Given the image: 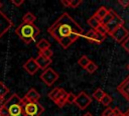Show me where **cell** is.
<instances>
[{
	"instance_id": "27",
	"label": "cell",
	"mask_w": 129,
	"mask_h": 116,
	"mask_svg": "<svg viewBox=\"0 0 129 116\" xmlns=\"http://www.w3.org/2000/svg\"><path fill=\"white\" fill-rule=\"evenodd\" d=\"M80 4H82V0H69V7L77 8Z\"/></svg>"
},
{
	"instance_id": "8",
	"label": "cell",
	"mask_w": 129,
	"mask_h": 116,
	"mask_svg": "<svg viewBox=\"0 0 129 116\" xmlns=\"http://www.w3.org/2000/svg\"><path fill=\"white\" fill-rule=\"evenodd\" d=\"M122 25H124V20L116 13L115 15H114V17L106 24V25H104L105 26V28H106V30H107V34H111L115 29H117L118 27H120V26H122Z\"/></svg>"
},
{
	"instance_id": "7",
	"label": "cell",
	"mask_w": 129,
	"mask_h": 116,
	"mask_svg": "<svg viewBox=\"0 0 129 116\" xmlns=\"http://www.w3.org/2000/svg\"><path fill=\"white\" fill-rule=\"evenodd\" d=\"M92 103V98L84 91L80 92L78 95H76V100H75V103L78 108H80L81 110H84L86 109L90 104Z\"/></svg>"
},
{
	"instance_id": "19",
	"label": "cell",
	"mask_w": 129,
	"mask_h": 116,
	"mask_svg": "<svg viewBox=\"0 0 129 116\" xmlns=\"http://www.w3.org/2000/svg\"><path fill=\"white\" fill-rule=\"evenodd\" d=\"M107 12H108V9L106 8V7H104V6H101L97 11H96V13L93 15L95 18H97L98 20H102L103 18H104V16L107 14Z\"/></svg>"
},
{
	"instance_id": "38",
	"label": "cell",
	"mask_w": 129,
	"mask_h": 116,
	"mask_svg": "<svg viewBox=\"0 0 129 116\" xmlns=\"http://www.w3.org/2000/svg\"><path fill=\"white\" fill-rule=\"evenodd\" d=\"M1 7H2V2L0 1V9H1Z\"/></svg>"
},
{
	"instance_id": "26",
	"label": "cell",
	"mask_w": 129,
	"mask_h": 116,
	"mask_svg": "<svg viewBox=\"0 0 129 116\" xmlns=\"http://www.w3.org/2000/svg\"><path fill=\"white\" fill-rule=\"evenodd\" d=\"M40 54H42L44 57L46 59H51V56L53 55V51L50 49V48H47V49H44L42 51H39Z\"/></svg>"
},
{
	"instance_id": "36",
	"label": "cell",
	"mask_w": 129,
	"mask_h": 116,
	"mask_svg": "<svg viewBox=\"0 0 129 116\" xmlns=\"http://www.w3.org/2000/svg\"><path fill=\"white\" fill-rule=\"evenodd\" d=\"M83 116H93V115H92L91 113H86V114H84Z\"/></svg>"
},
{
	"instance_id": "9",
	"label": "cell",
	"mask_w": 129,
	"mask_h": 116,
	"mask_svg": "<svg viewBox=\"0 0 129 116\" xmlns=\"http://www.w3.org/2000/svg\"><path fill=\"white\" fill-rule=\"evenodd\" d=\"M107 35H103L100 32H98L97 30L91 29L89 31H87L85 33V38L90 41V42H95V43H101L106 39Z\"/></svg>"
},
{
	"instance_id": "32",
	"label": "cell",
	"mask_w": 129,
	"mask_h": 116,
	"mask_svg": "<svg viewBox=\"0 0 129 116\" xmlns=\"http://www.w3.org/2000/svg\"><path fill=\"white\" fill-rule=\"evenodd\" d=\"M13 5H15L16 7H19V6H21L23 3H24V0H11L10 1Z\"/></svg>"
},
{
	"instance_id": "39",
	"label": "cell",
	"mask_w": 129,
	"mask_h": 116,
	"mask_svg": "<svg viewBox=\"0 0 129 116\" xmlns=\"http://www.w3.org/2000/svg\"><path fill=\"white\" fill-rule=\"evenodd\" d=\"M127 69H128V70H129V64H128V65H127Z\"/></svg>"
},
{
	"instance_id": "11",
	"label": "cell",
	"mask_w": 129,
	"mask_h": 116,
	"mask_svg": "<svg viewBox=\"0 0 129 116\" xmlns=\"http://www.w3.org/2000/svg\"><path fill=\"white\" fill-rule=\"evenodd\" d=\"M13 22L3 13L0 12V38L11 28Z\"/></svg>"
},
{
	"instance_id": "40",
	"label": "cell",
	"mask_w": 129,
	"mask_h": 116,
	"mask_svg": "<svg viewBox=\"0 0 129 116\" xmlns=\"http://www.w3.org/2000/svg\"><path fill=\"white\" fill-rule=\"evenodd\" d=\"M101 116H102V115H101Z\"/></svg>"
},
{
	"instance_id": "33",
	"label": "cell",
	"mask_w": 129,
	"mask_h": 116,
	"mask_svg": "<svg viewBox=\"0 0 129 116\" xmlns=\"http://www.w3.org/2000/svg\"><path fill=\"white\" fill-rule=\"evenodd\" d=\"M118 3L123 7V8H127L129 6V0H119Z\"/></svg>"
},
{
	"instance_id": "3",
	"label": "cell",
	"mask_w": 129,
	"mask_h": 116,
	"mask_svg": "<svg viewBox=\"0 0 129 116\" xmlns=\"http://www.w3.org/2000/svg\"><path fill=\"white\" fill-rule=\"evenodd\" d=\"M15 33L18 35V37L26 44H29L30 42L34 41L36 36L40 33L39 28L34 24H27V23H21L19 26L16 27Z\"/></svg>"
},
{
	"instance_id": "10",
	"label": "cell",
	"mask_w": 129,
	"mask_h": 116,
	"mask_svg": "<svg viewBox=\"0 0 129 116\" xmlns=\"http://www.w3.org/2000/svg\"><path fill=\"white\" fill-rule=\"evenodd\" d=\"M128 35H129V32H128V30L124 27V25L118 27L117 29H115V30L110 34V36L113 37V39H114L115 41L119 42V43H122V42L126 39V37H127Z\"/></svg>"
},
{
	"instance_id": "30",
	"label": "cell",
	"mask_w": 129,
	"mask_h": 116,
	"mask_svg": "<svg viewBox=\"0 0 129 116\" xmlns=\"http://www.w3.org/2000/svg\"><path fill=\"white\" fill-rule=\"evenodd\" d=\"M102 116H114V114H113V109L110 108V107H107V108L103 111Z\"/></svg>"
},
{
	"instance_id": "37",
	"label": "cell",
	"mask_w": 129,
	"mask_h": 116,
	"mask_svg": "<svg viewBox=\"0 0 129 116\" xmlns=\"http://www.w3.org/2000/svg\"><path fill=\"white\" fill-rule=\"evenodd\" d=\"M114 116H123V113H121V114H118V115H114Z\"/></svg>"
},
{
	"instance_id": "35",
	"label": "cell",
	"mask_w": 129,
	"mask_h": 116,
	"mask_svg": "<svg viewBox=\"0 0 129 116\" xmlns=\"http://www.w3.org/2000/svg\"><path fill=\"white\" fill-rule=\"evenodd\" d=\"M123 116H129V109H128L125 113H123Z\"/></svg>"
},
{
	"instance_id": "24",
	"label": "cell",
	"mask_w": 129,
	"mask_h": 116,
	"mask_svg": "<svg viewBox=\"0 0 129 116\" xmlns=\"http://www.w3.org/2000/svg\"><path fill=\"white\" fill-rule=\"evenodd\" d=\"M97 69H98V66L94 63V62H90L89 63V65L85 68V70L88 72V73H90V74H93V73H95L96 71H97Z\"/></svg>"
},
{
	"instance_id": "4",
	"label": "cell",
	"mask_w": 129,
	"mask_h": 116,
	"mask_svg": "<svg viewBox=\"0 0 129 116\" xmlns=\"http://www.w3.org/2000/svg\"><path fill=\"white\" fill-rule=\"evenodd\" d=\"M23 102V113L24 116H40L44 112V107L38 102Z\"/></svg>"
},
{
	"instance_id": "34",
	"label": "cell",
	"mask_w": 129,
	"mask_h": 116,
	"mask_svg": "<svg viewBox=\"0 0 129 116\" xmlns=\"http://www.w3.org/2000/svg\"><path fill=\"white\" fill-rule=\"evenodd\" d=\"M60 2H61V4H62L63 6H66V7H69V0H61Z\"/></svg>"
},
{
	"instance_id": "25",
	"label": "cell",
	"mask_w": 129,
	"mask_h": 116,
	"mask_svg": "<svg viewBox=\"0 0 129 116\" xmlns=\"http://www.w3.org/2000/svg\"><path fill=\"white\" fill-rule=\"evenodd\" d=\"M111 102H112V97H111L110 95H108V94H105L104 97H103V98L101 99V101H100V103H101L103 106H106V107H108Z\"/></svg>"
},
{
	"instance_id": "1",
	"label": "cell",
	"mask_w": 129,
	"mask_h": 116,
	"mask_svg": "<svg viewBox=\"0 0 129 116\" xmlns=\"http://www.w3.org/2000/svg\"><path fill=\"white\" fill-rule=\"evenodd\" d=\"M47 32L64 49L84 35V29L67 12L62 13L47 28Z\"/></svg>"
},
{
	"instance_id": "2",
	"label": "cell",
	"mask_w": 129,
	"mask_h": 116,
	"mask_svg": "<svg viewBox=\"0 0 129 116\" xmlns=\"http://www.w3.org/2000/svg\"><path fill=\"white\" fill-rule=\"evenodd\" d=\"M0 116H24L22 98L12 94L0 105Z\"/></svg>"
},
{
	"instance_id": "28",
	"label": "cell",
	"mask_w": 129,
	"mask_h": 116,
	"mask_svg": "<svg viewBox=\"0 0 129 116\" xmlns=\"http://www.w3.org/2000/svg\"><path fill=\"white\" fill-rule=\"evenodd\" d=\"M75 100H76V95L74 93H68V96H67V103L68 104H73L75 103Z\"/></svg>"
},
{
	"instance_id": "15",
	"label": "cell",
	"mask_w": 129,
	"mask_h": 116,
	"mask_svg": "<svg viewBox=\"0 0 129 116\" xmlns=\"http://www.w3.org/2000/svg\"><path fill=\"white\" fill-rule=\"evenodd\" d=\"M118 92L123 95L127 100L129 99V78H127L125 81H123L118 87H117Z\"/></svg>"
},
{
	"instance_id": "6",
	"label": "cell",
	"mask_w": 129,
	"mask_h": 116,
	"mask_svg": "<svg viewBox=\"0 0 129 116\" xmlns=\"http://www.w3.org/2000/svg\"><path fill=\"white\" fill-rule=\"evenodd\" d=\"M59 75L51 68L45 69L41 75H40V80L46 85V86H52L57 80H58Z\"/></svg>"
},
{
	"instance_id": "18",
	"label": "cell",
	"mask_w": 129,
	"mask_h": 116,
	"mask_svg": "<svg viewBox=\"0 0 129 116\" xmlns=\"http://www.w3.org/2000/svg\"><path fill=\"white\" fill-rule=\"evenodd\" d=\"M8 93H9L8 87L3 82H0V105L4 102V98Z\"/></svg>"
},
{
	"instance_id": "5",
	"label": "cell",
	"mask_w": 129,
	"mask_h": 116,
	"mask_svg": "<svg viewBox=\"0 0 129 116\" xmlns=\"http://www.w3.org/2000/svg\"><path fill=\"white\" fill-rule=\"evenodd\" d=\"M67 96L68 92H66L62 88H54L48 93V98L53 101L57 107L61 108L67 104Z\"/></svg>"
},
{
	"instance_id": "29",
	"label": "cell",
	"mask_w": 129,
	"mask_h": 116,
	"mask_svg": "<svg viewBox=\"0 0 129 116\" xmlns=\"http://www.w3.org/2000/svg\"><path fill=\"white\" fill-rule=\"evenodd\" d=\"M121 45H122V47L129 53V35L126 37V39L121 43Z\"/></svg>"
},
{
	"instance_id": "17",
	"label": "cell",
	"mask_w": 129,
	"mask_h": 116,
	"mask_svg": "<svg viewBox=\"0 0 129 116\" xmlns=\"http://www.w3.org/2000/svg\"><path fill=\"white\" fill-rule=\"evenodd\" d=\"M36 20V16L32 12H26L23 17H22V23H27V24H33L34 21Z\"/></svg>"
},
{
	"instance_id": "21",
	"label": "cell",
	"mask_w": 129,
	"mask_h": 116,
	"mask_svg": "<svg viewBox=\"0 0 129 116\" xmlns=\"http://www.w3.org/2000/svg\"><path fill=\"white\" fill-rule=\"evenodd\" d=\"M105 94H106V93H105L102 89L98 88L97 90H95V91L93 92V94H92V97H91V98H94L96 101L100 102V101H101V99L104 97V95H105Z\"/></svg>"
},
{
	"instance_id": "12",
	"label": "cell",
	"mask_w": 129,
	"mask_h": 116,
	"mask_svg": "<svg viewBox=\"0 0 129 116\" xmlns=\"http://www.w3.org/2000/svg\"><path fill=\"white\" fill-rule=\"evenodd\" d=\"M23 69H24L29 75H31V76H33V75L39 70V68H38V66H37V64L35 63V60H34L33 57L28 59V60L24 63Z\"/></svg>"
},
{
	"instance_id": "23",
	"label": "cell",
	"mask_w": 129,
	"mask_h": 116,
	"mask_svg": "<svg viewBox=\"0 0 129 116\" xmlns=\"http://www.w3.org/2000/svg\"><path fill=\"white\" fill-rule=\"evenodd\" d=\"M91 62V60L87 56V55H82L80 59H79V61H78V64H79V66L81 67V68H83V69H85L88 65H89V63Z\"/></svg>"
},
{
	"instance_id": "13",
	"label": "cell",
	"mask_w": 129,
	"mask_h": 116,
	"mask_svg": "<svg viewBox=\"0 0 129 116\" xmlns=\"http://www.w3.org/2000/svg\"><path fill=\"white\" fill-rule=\"evenodd\" d=\"M22 99L26 102H38L40 99V94L34 88H30Z\"/></svg>"
},
{
	"instance_id": "31",
	"label": "cell",
	"mask_w": 129,
	"mask_h": 116,
	"mask_svg": "<svg viewBox=\"0 0 129 116\" xmlns=\"http://www.w3.org/2000/svg\"><path fill=\"white\" fill-rule=\"evenodd\" d=\"M95 30H97L98 32H100V33L103 34V35H107V30H106V28H105V26H104L103 24H100V25L98 26V28L95 29Z\"/></svg>"
},
{
	"instance_id": "14",
	"label": "cell",
	"mask_w": 129,
	"mask_h": 116,
	"mask_svg": "<svg viewBox=\"0 0 129 116\" xmlns=\"http://www.w3.org/2000/svg\"><path fill=\"white\" fill-rule=\"evenodd\" d=\"M34 60H35V63L37 64V66H38V68L41 69V70H43V71L45 69L49 68V65L52 63V60L51 59H46V57H44L40 53H38V55Z\"/></svg>"
},
{
	"instance_id": "16",
	"label": "cell",
	"mask_w": 129,
	"mask_h": 116,
	"mask_svg": "<svg viewBox=\"0 0 129 116\" xmlns=\"http://www.w3.org/2000/svg\"><path fill=\"white\" fill-rule=\"evenodd\" d=\"M36 47L39 51H42L44 49L50 48V42L45 38H41L36 42Z\"/></svg>"
},
{
	"instance_id": "22",
	"label": "cell",
	"mask_w": 129,
	"mask_h": 116,
	"mask_svg": "<svg viewBox=\"0 0 129 116\" xmlns=\"http://www.w3.org/2000/svg\"><path fill=\"white\" fill-rule=\"evenodd\" d=\"M87 22H88V24L92 27V29H94V30H95V29H97V28H98V26L101 24V21H100V20H98L97 18H95L94 16L90 17V18L88 19V21H87Z\"/></svg>"
},
{
	"instance_id": "20",
	"label": "cell",
	"mask_w": 129,
	"mask_h": 116,
	"mask_svg": "<svg viewBox=\"0 0 129 116\" xmlns=\"http://www.w3.org/2000/svg\"><path fill=\"white\" fill-rule=\"evenodd\" d=\"M116 14V12L113 10V9H109L108 10V12H107V14L104 16V18L101 20V24H103V25H106L113 17H114V15Z\"/></svg>"
}]
</instances>
